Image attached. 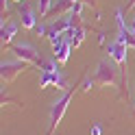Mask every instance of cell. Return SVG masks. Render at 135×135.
<instances>
[{
    "mask_svg": "<svg viewBox=\"0 0 135 135\" xmlns=\"http://www.w3.org/2000/svg\"><path fill=\"white\" fill-rule=\"evenodd\" d=\"M120 68H115L111 61L103 59L98 65H96V74H94V81L96 85H122V76H120Z\"/></svg>",
    "mask_w": 135,
    "mask_h": 135,
    "instance_id": "1",
    "label": "cell"
},
{
    "mask_svg": "<svg viewBox=\"0 0 135 135\" xmlns=\"http://www.w3.org/2000/svg\"><path fill=\"white\" fill-rule=\"evenodd\" d=\"M74 91H76V87H72V89H68L65 94L57 100V103L52 105V111H50V129H48V135H52L55 133V129L59 126V122L63 120V113H65V109H68V105H70V100H72V96H74Z\"/></svg>",
    "mask_w": 135,
    "mask_h": 135,
    "instance_id": "2",
    "label": "cell"
},
{
    "mask_svg": "<svg viewBox=\"0 0 135 135\" xmlns=\"http://www.w3.org/2000/svg\"><path fill=\"white\" fill-rule=\"evenodd\" d=\"M28 70V63L20 61V59H15V61H2L0 63V76H2V83H11L15 81V76H20L22 72Z\"/></svg>",
    "mask_w": 135,
    "mask_h": 135,
    "instance_id": "3",
    "label": "cell"
},
{
    "mask_svg": "<svg viewBox=\"0 0 135 135\" xmlns=\"http://www.w3.org/2000/svg\"><path fill=\"white\" fill-rule=\"evenodd\" d=\"M11 52H13V57L15 59H20V61H24V63H35V65H39V55H37V50L33 48L31 44H15V46H11Z\"/></svg>",
    "mask_w": 135,
    "mask_h": 135,
    "instance_id": "4",
    "label": "cell"
},
{
    "mask_svg": "<svg viewBox=\"0 0 135 135\" xmlns=\"http://www.w3.org/2000/svg\"><path fill=\"white\" fill-rule=\"evenodd\" d=\"M126 48L129 46H124L120 44V41H113V44H109V57L113 59V63L120 68V72H122V85H124V81H126Z\"/></svg>",
    "mask_w": 135,
    "mask_h": 135,
    "instance_id": "5",
    "label": "cell"
},
{
    "mask_svg": "<svg viewBox=\"0 0 135 135\" xmlns=\"http://www.w3.org/2000/svg\"><path fill=\"white\" fill-rule=\"evenodd\" d=\"M37 11H33L31 7L26 4H22L20 7V22H22V28H26V31H35L37 28Z\"/></svg>",
    "mask_w": 135,
    "mask_h": 135,
    "instance_id": "6",
    "label": "cell"
},
{
    "mask_svg": "<svg viewBox=\"0 0 135 135\" xmlns=\"http://www.w3.org/2000/svg\"><path fill=\"white\" fill-rule=\"evenodd\" d=\"M70 50H72V44H70V41H61V44L52 46V57H55V61L65 63L68 59H70Z\"/></svg>",
    "mask_w": 135,
    "mask_h": 135,
    "instance_id": "7",
    "label": "cell"
},
{
    "mask_svg": "<svg viewBox=\"0 0 135 135\" xmlns=\"http://www.w3.org/2000/svg\"><path fill=\"white\" fill-rule=\"evenodd\" d=\"M15 33H18V24L15 22H2V28H0V41H2V46H9L13 37H15Z\"/></svg>",
    "mask_w": 135,
    "mask_h": 135,
    "instance_id": "8",
    "label": "cell"
},
{
    "mask_svg": "<svg viewBox=\"0 0 135 135\" xmlns=\"http://www.w3.org/2000/svg\"><path fill=\"white\" fill-rule=\"evenodd\" d=\"M115 41H120V44L129 46V48H135V35L131 33V28H122L120 33H118V39Z\"/></svg>",
    "mask_w": 135,
    "mask_h": 135,
    "instance_id": "9",
    "label": "cell"
},
{
    "mask_svg": "<svg viewBox=\"0 0 135 135\" xmlns=\"http://www.w3.org/2000/svg\"><path fill=\"white\" fill-rule=\"evenodd\" d=\"M55 0H37V15L39 18H44V15L50 13V9H52Z\"/></svg>",
    "mask_w": 135,
    "mask_h": 135,
    "instance_id": "10",
    "label": "cell"
},
{
    "mask_svg": "<svg viewBox=\"0 0 135 135\" xmlns=\"http://www.w3.org/2000/svg\"><path fill=\"white\" fill-rule=\"evenodd\" d=\"M50 85H55V74L50 72H41L39 74V89H46Z\"/></svg>",
    "mask_w": 135,
    "mask_h": 135,
    "instance_id": "11",
    "label": "cell"
},
{
    "mask_svg": "<svg viewBox=\"0 0 135 135\" xmlns=\"http://www.w3.org/2000/svg\"><path fill=\"white\" fill-rule=\"evenodd\" d=\"M59 61H44L41 59L39 61V68H41V72H50V74H55V72H59Z\"/></svg>",
    "mask_w": 135,
    "mask_h": 135,
    "instance_id": "12",
    "label": "cell"
},
{
    "mask_svg": "<svg viewBox=\"0 0 135 135\" xmlns=\"http://www.w3.org/2000/svg\"><path fill=\"white\" fill-rule=\"evenodd\" d=\"M83 39H85V28L83 26H74V39H72V48H76L83 44Z\"/></svg>",
    "mask_w": 135,
    "mask_h": 135,
    "instance_id": "13",
    "label": "cell"
},
{
    "mask_svg": "<svg viewBox=\"0 0 135 135\" xmlns=\"http://www.w3.org/2000/svg\"><path fill=\"white\" fill-rule=\"evenodd\" d=\"M91 135H103V129H100L98 124H94L91 126Z\"/></svg>",
    "mask_w": 135,
    "mask_h": 135,
    "instance_id": "14",
    "label": "cell"
},
{
    "mask_svg": "<svg viewBox=\"0 0 135 135\" xmlns=\"http://www.w3.org/2000/svg\"><path fill=\"white\" fill-rule=\"evenodd\" d=\"M0 7H2V18H4V13L9 11V0H2V4H0Z\"/></svg>",
    "mask_w": 135,
    "mask_h": 135,
    "instance_id": "15",
    "label": "cell"
},
{
    "mask_svg": "<svg viewBox=\"0 0 135 135\" xmlns=\"http://www.w3.org/2000/svg\"><path fill=\"white\" fill-rule=\"evenodd\" d=\"M135 9V0H126V11H133Z\"/></svg>",
    "mask_w": 135,
    "mask_h": 135,
    "instance_id": "16",
    "label": "cell"
},
{
    "mask_svg": "<svg viewBox=\"0 0 135 135\" xmlns=\"http://www.w3.org/2000/svg\"><path fill=\"white\" fill-rule=\"evenodd\" d=\"M131 33H133V35H135V20L131 22Z\"/></svg>",
    "mask_w": 135,
    "mask_h": 135,
    "instance_id": "17",
    "label": "cell"
},
{
    "mask_svg": "<svg viewBox=\"0 0 135 135\" xmlns=\"http://www.w3.org/2000/svg\"><path fill=\"white\" fill-rule=\"evenodd\" d=\"M13 2H20V4H24V0H13Z\"/></svg>",
    "mask_w": 135,
    "mask_h": 135,
    "instance_id": "18",
    "label": "cell"
}]
</instances>
